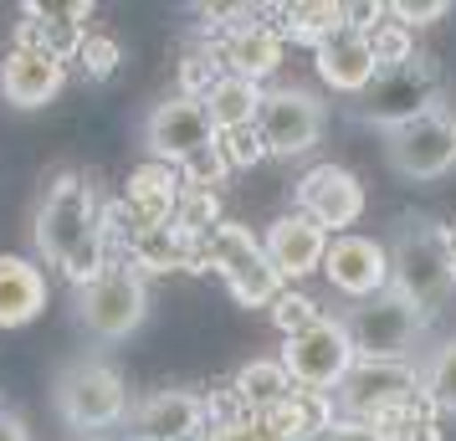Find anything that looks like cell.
I'll return each mask as SVG.
<instances>
[{"mask_svg": "<svg viewBox=\"0 0 456 441\" xmlns=\"http://www.w3.org/2000/svg\"><path fill=\"white\" fill-rule=\"evenodd\" d=\"M0 441H31L21 416H11V411H0Z\"/></svg>", "mask_w": 456, "mask_h": 441, "instance_id": "cell-37", "label": "cell"}, {"mask_svg": "<svg viewBox=\"0 0 456 441\" xmlns=\"http://www.w3.org/2000/svg\"><path fill=\"white\" fill-rule=\"evenodd\" d=\"M267 257H272V267L282 277H308L323 267V257H329V232L318 226V221H308L303 210H292V216H277L272 221V232H267Z\"/></svg>", "mask_w": 456, "mask_h": 441, "instance_id": "cell-18", "label": "cell"}, {"mask_svg": "<svg viewBox=\"0 0 456 441\" xmlns=\"http://www.w3.org/2000/svg\"><path fill=\"white\" fill-rule=\"evenodd\" d=\"M128 267H139V273H206L210 267L206 236L180 232L175 221L139 226L134 241H128Z\"/></svg>", "mask_w": 456, "mask_h": 441, "instance_id": "cell-17", "label": "cell"}, {"mask_svg": "<svg viewBox=\"0 0 456 441\" xmlns=\"http://www.w3.org/2000/svg\"><path fill=\"white\" fill-rule=\"evenodd\" d=\"M67 83V62H57L42 46H11L0 57V98L11 108H42Z\"/></svg>", "mask_w": 456, "mask_h": 441, "instance_id": "cell-16", "label": "cell"}, {"mask_svg": "<svg viewBox=\"0 0 456 441\" xmlns=\"http://www.w3.org/2000/svg\"><path fill=\"white\" fill-rule=\"evenodd\" d=\"M180 175H185L190 190H216L231 175V165H226V154H221V144H210V149H200V154L180 169Z\"/></svg>", "mask_w": 456, "mask_h": 441, "instance_id": "cell-32", "label": "cell"}, {"mask_svg": "<svg viewBox=\"0 0 456 441\" xmlns=\"http://www.w3.org/2000/svg\"><path fill=\"white\" fill-rule=\"evenodd\" d=\"M262 103H267V87L247 83V78H231V72L221 78V87L206 98L210 118H216V128H221V134H231V128H256Z\"/></svg>", "mask_w": 456, "mask_h": 441, "instance_id": "cell-25", "label": "cell"}, {"mask_svg": "<svg viewBox=\"0 0 456 441\" xmlns=\"http://www.w3.org/2000/svg\"><path fill=\"white\" fill-rule=\"evenodd\" d=\"M318 78L333 87V93H370V83L379 78V62H374L370 31H354V26H338L329 42L318 46Z\"/></svg>", "mask_w": 456, "mask_h": 441, "instance_id": "cell-19", "label": "cell"}, {"mask_svg": "<svg viewBox=\"0 0 456 441\" xmlns=\"http://www.w3.org/2000/svg\"><path fill=\"white\" fill-rule=\"evenodd\" d=\"M441 93H446V72L436 67V57L415 52L411 62L385 67V72L370 83V93H359L354 118H359V124L385 128V134H395V128L415 124V118L441 113Z\"/></svg>", "mask_w": 456, "mask_h": 441, "instance_id": "cell-2", "label": "cell"}, {"mask_svg": "<svg viewBox=\"0 0 456 441\" xmlns=\"http://www.w3.org/2000/svg\"><path fill=\"white\" fill-rule=\"evenodd\" d=\"M221 62H226L231 78H247V83H267L272 72L282 67V31L267 21H241L226 31L221 42Z\"/></svg>", "mask_w": 456, "mask_h": 441, "instance_id": "cell-20", "label": "cell"}, {"mask_svg": "<svg viewBox=\"0 0 456 441\" xmlns=\"http://www.w3.org/2000/svg\"><path fill=\"white\" fill-rule=\"evenodd\" d=\"M149 314V288H144V273L139 267H108L98 282H87L83 293H77V318H83V329L93 339H103V344H118L128 339Z\"/></svg>", "mask_w": 456, "mask_h": 441, "instance_id": "cell-8", "label": "cell"}, {"mask_svg": "<svg viewBox=\"0 0 456 441\" xmlns=\"http://www.w3.org/2000/svg\"><path fill=\"white\" fill-rule=\"evenodd\" d=\"M26 16L37 26V46L52 52L57 62H72V57H83L87 46V16H93V5H26Z\"/></svg>", "mask_w": 456, "mask_h": 441, "instance_id": "cell-24", "label": "cell"}, {"mask_svg": "<svg viewBox=\"0 0 456 441\" xmlns=\"http://www.w3.org/2000/svg\"><path fill=\"white\" fill-rule=\"evenodd\" d=\"M297 210L318 221L323 232H344L364 216V185L344 165H318L297 180Z\"/></svg>", "mask_w": 456, "mask_h": 441, "instance_id": "cell-14", "label": "cell"}, {"mask_svg": "<svg viewBox=\"0 0 456 441\" xmlns=\"http://www.w3.org/2000/svg\"><path fill=\"white\" fill-rule=\"evenodd\" d=\"M318 441H390L379 426H329Z\"/></svg>", "mask_w": 456, "mask_h": 441, "instance_id": "cell-36", "label": "cell"}, {"mask_svg": "<svg viewBox=\"0 0 456 441\" xmlns=\"http://www.w3.org/2000/svg\"><path fill=\"white\" fill-rule=\"evenodd\" d=\"M226 78V62H221V46H200V52H185L180 62V98H200L206 103L210 93Z\"/></svg>", "mask_w": 456, "mask_h": 441, "instance_id": "cell-27", "label": "cell"}, {"mask_svg": "<svg viewBox=\"0 0 456 441\" xmlns=\"http://www.w3.org/2000/svg\"><path fill=\"white\" fill-rule=\"evenodd\" d=\"M420 390H426V370H415L411 359H359L333 396L344 426H379L390 416H405Z\"/></svg>", "mask_w": 456, "mask_h": 441, "instance_id": "cell-4", "label": "cell"}, {"mask_svg": "<svg viewBox=\"0 0 456 441\" xmlns=\"http://www.w3.org/2000/svg\"><path fill=\"white\" fill-rule=\"evenodd\" d=\"M221 139V128H216V118H210V108L200 103V98H169V103H159L154 113H149L144 124V144L149 154L159 159V165H175L185 169L200 149H210Z\"/></svg>", "mask_w": 456, "mask_h": 441, "instance_id": "cell-10", "label": "cell"}, {"mask_svg": "<svg viewBox=\"0 0 456 441\" xmlns=\"http://www.w3.org/2000/svg\"><path fill=\"white\" fill-rule=\"evenodd\" d=\"M185 200V175L175 165H159V159H149L128 175V206L139 216V226H165L175 221V210Z\"/></svg>", "mask_w": 456, "mask_h": 441, "instance_id": "cell-21", "label": "cell"}, {"mask_svg": "<svg viewBox=\"0 0 456 441\" xmlns=\"http://www.w3.org/2000/svg\"><path fill=\"white\" fill-rule=\"evenodd\" d=\"M318 318L323 314H318V303H313L308 293H282L277 303H272V323H277L288 339H297L303 329H313Z\"/></svg>", "mask_w": 456, "mask_h": 441, "instance_id": "cell-30", "label": "cell"}, {"mask_svg": "<svg viewBox=\"0 0 456 441\" xmlns=\"http://www.w3.org/2000/svg\"><path fill=\"white\" fill-rule=\"evenodd\" d=\"M385 159L405 180L446 175L456 165V118L452 113H431V118H415V124L385 134Z\"/></svg>", "mask_w": 456, "mask_h": 441, "instance_id": "cell-11", "label": "cell"}, {"mask_svg": "<svg viewBox=\"0 0 456 441\" xmlns=\"http://www.w3.org/2000/svg\"><path fill=\"white\" fill-rule=\"evenodd\" d=\"M77 62H83V78L103 83V78L118 72V42H113V37H87V46H83Z\"/></svg>", "mask_w": 456, "mask_h": 441, "instance_id": "cell-33", "label": "cell"}, {"mask_svg": "<svg viewBox=\"0 0 456 441\" xmlns=\"http://www.w3.org/2000/svg\"><path fill=\"white\" fill-rule=\"evenodd\" d=\"M52 405L72 437H108L118 421L128 416V390H124V375L103 364V359H77L67 364L57 385H52Z\"/></svg>", "mask_w": 456, "mask_h": 441, "instance_id": "cell-3", "label": "cell"}, {"mask_svg": "<svg viewBox=\"0 0 456 441\" xmlns=\"http://www.w3.org/2000/svg\"><path fill=\"white\" fill-rule=\"evenodd\" d=\"M390 21H400L405 31H411V26L446 21V0H395V5H390Z\"/></svg>", "mask_w": 456, "mask_h": 441, "instance_id": "cell-35", "label": "cell"}, {"mask_svg": "<svg viewBox=\"0 0 456 441\" xmlns=\"http://www.w3.org/2000/svg\"><path fill=\"white\" fill-rule=\"evenodd\" d=\"M216 144H221V154H226L231 169H251V165L267 159V139H262V128H231V134H221Z\"/></svg>", "mask_w": 456, "mask_h": 441, "instance_id": "cell-31", "label": "cell"}, {"mask_svg": "<svg viewBox=\"0 0 456 441\" xmlns=\"http://www.w3.org/2000/svg\"><path fill=\"white\" fill-rule=\"evenodd\" d=\"M456 288V232L436 221H400L390 241V293L431 318Z\"/></svg>", "mask_w": 456, "mask_h": 441, "instance_id": "cell-1", "label": "cell"}, {"mask_svg": "<svg viewBox=\"0 0 456 441\" xmlns=\"http://www.w3.org/2000/svg\"><path fill=\"white\" fill-rule=\"evenodd\" d=\"M370 46H374V62H379V72H385V67L411 62V57H415L411 31H405L400 21H379V26L370 31Z\"/></svg>", "mask_w": 456, "mask_h": 441, "instance_id": "cell-29", "label": "cell"}, {"mask_svg": "<svg viewBox=\"0 0 456 441\" xmlns=\"http://www.w3.org/2000/svg\"><path fill=\"white\" fill-rule=\"evenodd\" d=\"M87 441H118V437H87ZM128 441V437H124Z\"/></svg>", "mask_w": 456, "mask_h": 441, "instance_id": "cell-38", "label": "cell"}, {"mask_svg": "<svg viewBox=\"0 0 456 441\" xmlns=\"http://www.w3.org/2000/svg\"><path fill=\"white\" fill-rule=\"evenodd\" d=\"M46 308V277L31 257H0V329H21Z\"/></svg>", "mask_w": 456, "mask_h": 441, "instance_id": "cell-23", "label": "cell"}, {"mask_svg": "<svg viewBox=\"0 0 456 441\" xmlns=\"http://www.w3.org/2000/svg\"><path fill=\"white\" fill-rule=\"evenodd\" d=\"M256 128H262V139H267V154L292 159V154H308V149L323 139L329 113H323V103H318L313 93H303V87H267V103H262Z\"/></svg>", "mask_w": 456, "mask_h": 441, "instance_id": "cell-12", "label": "cell"}, {"mask_svg": "<svg viewBox=\"0 0 456 441\" xmlns=\"http://www.w3.org/2000/svg\"><path fill=\"white\" fill-rule=\"evenodd\" d=\"M206 441H272V437H267V426L251 416H216Z\"/></svg>", "mask_w": 456, "mask_h": 441, "instance_id": "cell-34", "label": "cell"}, {"mask_svg": "<svg viewBox=\"0 0 456 441\" xmlns=\"http://www.w3.org/2000/svg\"><path fill=\"white\" fill-rule=\"evenodd\" d=\"M31 232H37V252H42L46 262L67 267L83 241H93V236L103 232V206H98L93 185H87L83 175L62 169V175L46 185L42 210H37V226H31Z\"/></svg>", "mask_w": 456, "mask_h": 441, "instance_id": "cell-5", "label": "cell"}, {"mask_svg": "<svg viewBox=\"0 0 456 441\" xmlns=\"http://www.w3.org/2000/svg\"><path fill=\"white\" fill-rule=\"evenodd\" d=\"M426 396H431L436 411H452L456 416V339H446L426 359Z\"/></svg>", "mask_w": 456, "mask_h": 441, "instance_id": "cell-28", "label": "cell"}, {"mask_svg": "<svg viewBox=\"0 0 456 441\" xmlns=\"http://www.w3.org/2000/svg\"><path fill=\"white\" fill-rule=\"evenodd\" d=\"M323 273L344 298L354 303H370V298L390 293V247H379L370 236H338L323 257Z\"/></svg>", "mask_w": 456, "mask_h": 441, "instance_id": "cell-15", "label": "cell"}, {"mask_svg": "<svg viewBox=\"0 0 456 441\" xmlns=\"http://www.w3.org/2000/svg\"><path fill=\"white\" fill-rule=\"evenodd\" d=\"M210 431V400L195 390H154L128 421V441H200Z\"/></svg>", "mask_w": 456, "mask_h": 441, "instance_id": "cell-13", "label": "cell"}, {"mask_svg": "<svg viewBox=\"0 0 456 441\" xmlns=\"http://www.w3.org/2000/svg\"><path fill=\"white\" fill-rule=\"evenodd\" d=\"M231 396L241 405V416L267 421L272 411H282V405L297 396V385H292L282 359H251V364H241V375L231 380Z\"/></svg>", "mask_w": 456, "mask_h": 441, "instance_id": "cell-22", "label": "cell"}, {"mask_svg": "<svg viewBox=\"0 0 456 441\" xmlns=\"http://www.w3.org/2000/svg\"><path fill=\"white\" fill-rule=\"evenodd\" d=\"M206 252H210V267L226 277L231 298H236L241 308H272V303L282 298V273L272 267L267 247H262L247 226L221 221V226L206 236Z\"/></svg>", "mask_w": 456, "mask_h": 441, "instance_id": "cell-6", "label": "cell"}, {"mask_svg": "<svg viewBox=\"0 0 456 441\" xmlns=\"http://www.w3.org/2000/svg\"><path fill=\"white\" fill-rule=\"evenodd\" d=\"M282 364H288V375L297 390H313V396H329L344 385L354 364H359V349H354L349 329H344V318H318L313 329H303L297 339L282 344Z\"/></svg>", "mask_w": 456, "mask_h": 441, "instance_id": "cell-7", "label": "cell"}, {"mask_svg": "<svg viewBox=\"0 0 456 441\" xmlns=\"http://www.w3.org/2000/svg\"><path fill=\"white\" fill-rule=\"evenodd\" d=\"M344 329H349L359 359H411V349L426 334V314L405 303L395 293H379L370 303H359L344 314Z\"/></svg>", "mask_w": 456, "mask_h": 441, "instance_id": "cell-9", "label": "cell"}, {"mask_svg": "<svg viewBox=\"0 0 456 441\" xmlns=\"http://www.w3.org/2000/svg\"><path fill=\"white\" fill-rule=\"evenodd\" d=\"M277 16H282V37L308 42L313 52H318V46L344 26V5H282Z\"/></svg>", "mask_w": 456, "mask_h": 441, "instance_id": "cell-26", "label": "cell"}]
</instances>
